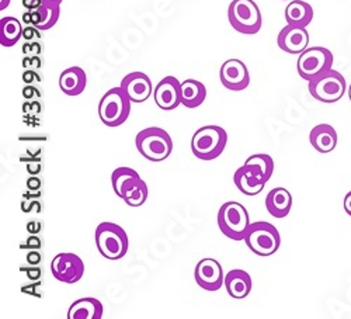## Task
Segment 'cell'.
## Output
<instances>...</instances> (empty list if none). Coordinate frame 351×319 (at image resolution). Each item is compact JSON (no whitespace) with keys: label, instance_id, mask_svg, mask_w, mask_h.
Wrapping results in <instances>:
<instances>
[{"label":"cell","instance_id":"83f0119b","mask_svg":"<svg viewBox=\"0 0 351 319\" xmlns=\"http://www.w3.org/2000/svg\"><path fill=\"white\" fill-rule=\"evenodd\" d=\"M247 165H253L256 166L257 169H260L263 172V175H265L266 180L269 182L273 176L274 173V161L270 155H266V154H257V155H252L246 159Z\"/></svg>","mask_w":351,"mask_h":319},{"label":"cell","instance_id":"f6af8a7d","mask_svg":"<svg viewBox=\"0 0 351 319\" xmlns=\"http://www.w3.org/2000/svg\"><path fill=\"white\" fill-rule=\"evenodd\" d=\"M43 2H47V3H55V5H61L64 0H43Z\"/></svg>","mask_w":351,"mask_h":319},{"label":"cell","instance_id":"e0dca14e","mask_svg":"<svg viewBox=\"0 0 351 319\" xmlns=\"http://www.w3.org/2000/svg\"><path fill=\"white\" fill-rule=\"evenodd\" d=\"M225 287L232 298L243 300L252 293L253 280L247 272L242 269H233L225 276Z\"/></svg>","mask_w":351,"mask_h":319},{"label":"cell","instance_id":"f546056e","mask_svg":"<svg viewBox=\"0 0 351 319\" xmlns=\"http://www.w3.org/2000/svg\"><path fill=\"white\" fill-rule=\"evenodd\" d=\"M43 52V47L37 41H27L23 45V54L25 56H40Z\"/></svg>","mask_w":351,"mask_h":319},{"label":"cell","instance_id":"d590c367","mask_svg":"<svg viewBox=\"0 0 351 319\" xmlns=\"http://www.w3.org/2000/svg\"><path fill=\"white\" fill-rule=\"evenodd\" d=\"M41 186H43V182L40 178L37 176H32L30 179H27V189L28 191H34V193H38L41 190Z\"/></svg>","mask_w":351,"mask_h":319},{"label":"cell","instance_id":"74e56055","mask_svg":"<svg viewBox=\"0 0 351 319\" xmlns=\"http://www.w3.org/2000/svg\"><path fill=\"white\" fill-rule=\"evenodd\" d=\"M41 260H43V256H41L40 252H37V250L28 252V255H27V262H28V265L37 266V265L41 263Z\"/></svg>","mask_w":351,"mask_h":319},{"label":"cell","instance_id":"1f68e13d","mask_svg":"<svg viewBox=\"0 0 351 319\" xmlns=\"http://www.w3.org/2000/svg\"><path fill=\"white\" fill-rule=\"evenodd\" d=\"M23 68L24 69H32V71H37L41 68L43 61L40 56H24L23 58Z\"/></svg>","mask_w":351,"mask_h":319},{"label":"cell","instance_id":"60d3db41","mask_svg":"<svg viewBox=\"0 0 351 319\" xmlns=\"http://www.w3.org/2000/svg\"><path fill=\"white\" fill-rule=\"evenodd\" d=\"M41 162L40 161H36V162H28L27 163V172L30 173V175H38V173L41 172Z\"/></svg>","mask_w":351,"mask_h":319},{"label":"cell","instance_id":"ac0fdd59","mask_svg":"<svg viewBox=\"0 0 351 319\" xmlns=\"http://www.w3.org/2000/svg\"><path fill=\"white\" fill-rule=\"evenodd\" d=\"M312 147L320 154H329L335 151L337 145V132L329 124H319L312 128L309 134Z\"/></svg>","mask_w":351,"mask_h":319},{"label":"cell","instance_id":"5bb4252c","mask_svg":"<svg viewBox=\"0 0 351 319\" xmlns=\"http://www.w3.org/2000/svg\"><path fill=\"white\" fill-rule=\"evenodd\" d=\"M233 182H235L238 190H241L245 196H257L267 185V180L265 175H263V172L256 166L247 163H245L235 172Z\"/></svg>","mask_w":351,"mask_h":319},{"label":"cell","instance_id":"ba28073f","mask_svg":"<svg viewBox=\"0 0 351 319\" xmlns=\"http://www.w3.org/2000/svg\"><path fill=\"white\" fill-rule=\"evenodd\" d=\"M308 89L311 96L322 103H336L344 96L347 83L340 72L330 69L329 72L309 80Z\"/></svg>","mask_w":351,"mask_h":319},{"label":"cell","instance_id":"b9f144b4","mask_svg":"<svg viewBox=\"0 0 351 319\" xmlns=\"http://www.w3.org/2000/svg\"><path fill=\"white\" fill-rule=\"evenodd\" d=\"M343 207H344V211L351 217V191H348L344 197V201H343Z\"/></svg>","mask_w":351,"mask_h":319},{"label":"cell","instance_id":"4316f807","mask_svg":"<svg viewBox=\"0 0 351 319\" xmlns=\"http://www.w3.org/2000/svg\"><path fill=\"white\" fill-rule=\"evenodd\" d=\"M139 173L131 167H117L112 175H111V183H112V190L114 193L119 196L121 198V194H123V187L130 182L134 178H138Z\"/></svg>","mask_w":351,"mask_h":319},{"label":"cell","instance_id":"bcb514c9","mask_svg":"<svg viewBox=\"0 0 351 319\" xmlns=\"http://www.w3.org/2000/svg\"><path fill=\"white\" fill-rule=\"evenodd\" d=\"M348 97H350V102H351V84H350V88H348Z\"/></svg>","mask_w":351,"mask_h":319},{"label":"cell","instance_id":"ffe728a7","mask_svg":"<svg viewBox=\"0 0 351 319\" xmlns=\"http://www.w3.org/2000/svg\"><path fill=\"white\" fill-rule=\"evenodd\" d=\"M266 209L274 218H285L292 209V196L284 187L273 189L266 197Z\"/></svg>","mask_w":351,"mask_h":319},{"label":"cell","instance_id":"52a82bcc","mask_svg":"<svg viewBox=\"0 0 351 319\" xmlns=\"http://www.w3.org/2000/svg\"><path fill=\"white\" fill-rule=\"evenodd\" d=\"M228 20L241 34L253 36L261 28L263 19L258 6L253 0H233L228 8Z\"/></svg>","mask_w":351,"mask_h":319},{"label":"cell","instance_id":"44dd1931","mask_svg":"<svg viewBox=\"0 0 351 319\" xmlns=\"http://www.w3.org/2000/svg\"><path fill=\"white\" fill-rule=\"evenodd\" d=\"M103 312V304L97 298L87 297L80 298L71 305L68 319H101Z\"/></svg>","mask_w":351,"mask_h":319},{"label":"cell","instance_id":"8992f818","mask_svg":"<svg viewBox=\"0 0 351 319\" xmlns=\"http://www.w3.org/2000/svg\"><path fill=\"white\" fill-rule=\"evenodd\" d=\"M245 242L247 248L257 256L267 257L274 255L281 245L278 229L266 221H258L249 225Z\"/></svg>","mask_w":351,"mask_h":319},{"label":"cell","instance_id":"d6986e66","mask_svg":"<svg viewBox=\"0 0 351 319\" xmlns=\"http://www.w3.org/2000/svg\"><path fill=\"white\" fill-rule=\"evenodd\" d=\"M87 86V75L79 67L65 69L60 76V88L68 96H79Z\"/></svg>","mask_w":351,"mask_h":319},{"label":"cell","instance_id":"603a6c76","mask_svg":"<svg viewBox=\"0 0 351 319\" xmlns=\"http://www.w3.org/2000/svg\"><path fill=\"white\" fill-rule=\"evenodd\" d=\"M207 99V89L201 82L187 79L182 83V104L187 108H197Z\"/></svg>","mask_w":351,"mask_h":319},{"label":"cell","instance_id":"6da1fadb","mask_svg":"<svg viewBox=\"0 0 351 319\" xmlns=\"http://www.w3.org/2000/svg\"><path fill=\"white\" fill-rule=\"evenodd\" d=\"M138 152L151 162H162L173 152V141L166 130L149 127L138 132L135 138Z\"/></svg>","mask_w":351,"mask_h":319},{"label":"cell","instance_id":"2e32d148","mask_svg":"<svg viewBox=\"0 0 351 319\" xmlns=\"http://www.w3.org/2000/svg\"><path fill=\"white\" fill-rule=\"evenodd\" d=\"M121 88L132 103H143L152 95V82L143 72L128 73L121 82Z\"/></svg>","mask_w":351,"mask_h":319},{"label":"cell","instance_id":"cb8c5ba5","mask_svg":"<svg viewBox=\"0 0 351 319\" xmlns=\"http://www.w3.org/2000/svg\"><path fill=\"white\" fill-rule=\"evenodd\" d=\"M148 186L141 179V176L134 178L123 187L121 198L130 207H141L148 200Z\"/></svg>","mask_w":351,"mask_h":319},{"label":"cell","instance_id":"e575fe53","mask_svg":"<svg viewBox=\"0 0 351 319\" xmlns=\"http://www.w3.org/2000/svg\"><path fill=\"white\" fill-rule=\"evenodd\" d=\"M23 97L25 100H33L34 97H41V93L33 84H25V88L23 89Z\"/></svg>","mask_w":351,"mask_h":319},{"label":"cell","instance_id":"30bf717a","mask_svg":"<svg viewBox=\"0 0 351 319\" xmlns=\"http://www.w3.org/2000/svg\"><path fill=\"white\" fill-rule=\"evenodd\" d=\"M51 272L58 281L75 284L82 280L84 274V263L77 255L65 252L56 255L52 259Z\"/></svg>","mask_w":351,"mask_h":319},{"label":"cell","instance_id":"3957f363","mask_svg":"<svg viewBox=\"0 0 351 319\" xmlns=\"http://www.w3.org/2000/svg\"><path fill=\"white\" fill-rule=\"evenodd\" d=\"M228 134L219 126H207L195 131L191 139L193 155L201 161H214L226 148Z\"/></svg>","mask_w":351,"mask_h":319},{"label":"cell","instance_id":"5b68a950","mask_svg":"<svg viewBox=\"0 0 351 319\" xmlns=\"http://www.w3.org/2000/svg\"><path fill=\"white\" fill-rule=\"evenodd\" d=\"M249 225V213L241 202L226 201L221 206L218 211V226L226 238L232 241H245Z\"/></svg>","mask_w":351,"mask_h":319},{"label":"cell","instance_id":"ab89813d","mask_svg":"<svg viewBox=\"0 0 351 319\" xmlns=\"http://www.w3.org/2000/svg\"><path fill=\"white\" fill-rule=\"evenodd\" d=\"M23 6L27 10H37L43 6V0H23Z\"/></svg>","mask_w":351,"mask_h":319},{"label":"cell","instance_id":"f1b7e54d","mask_svg":"<svg viewBox=\"0 0 351 319\" xmlns=\"http://www.w3.org/2000/svg\"><path fill=\"white\" fill-rule=\"evenodd\" d=\"M21 211L28 214V213H37L40 214L43 210L41 202L37 198H24V201H21Z\"/></svg>","mask_w":351,"mask_h":319},{"label":"cell","instance_id":"4fadbf2b","mask_svg":"<svg viewBox=\"0 0 351 319\" xmlns=\"http://www.w3.org/2000/svg\"><path fill=\"white\" fill-rule=\"evenodd\" d=\"M155 103L165 111H171L182 104V83L174 76L163 78L154 92Z\"/></svg>","mask_w":351,"mask_h":319},{"label":"cell","instance_id":"484cf974","mask_svg":"<svg viewBox=\"0 0 351 319\" xmlns=\"http://www.w3.org/2000/svg\"><path fill=\"white\" fill-rule=\"evenodd\" d=\"M37 12L40 14V21L36 27L40 28L41 32H45V30L52 28L58 23V20H60L61 5L43 2V6L40 9H37Z\"/></svg>","mask_w":351,"mask_h":319},{"label":"cell","instance_id":"8d00e7d4","mask_svg":"<svg viewBox=\"0 0 351 319\" xmlns=\"http://www.w3.org/2000/svg\"><path fill=\"white\" fill-rule=\"evenodd\" d=\"M23 272H25V274H27V277L30 279V280H33V281H38L40 279H41V276H43V270L40 269V268H37V266H33V268H28V269H21Z\"/></svg>","mask_w":351,"mask_h":319},{"label":"cell","instance_id":"836d02e7","mask_svg":"<svg viewBox=\"0 0 351 319\" xmlns=\"http://www.w3.org/2000/svg\"><path fill=\"white\" fill-rule=\"evenodd\" d=\"M23 82L25 84H34L37 82H41L40 75L37 73V71H32V69H25L23 73Z\"/></svg>","mask_w":351,"mask_h":319},{"label":"cell","instance_id":"d6a6232c","mask_svg":"<svg viewBox=\"0 0 351 319\" xmlns=\"http://www.w3.org/2000/svg\"><path fill=\"white\" fill-rule=\"evenodd\" d=\"M21 248L23 249H30V250H38V249L43 248V241H41L40 237L32 235L30 238L25 241L24 245H21Z\"/></svg>","mask_w":351,"mask_h":319},{"label":"cell","instance_id":"8fae6325","mask_svg":"<svg viewBox=\"0 0 351 319\" xmlns=\"http://www.w3.org/2000/svg\"><path fill=\"white\" fill-rule=\"evenodd\" d=\"M194 279L197 284L202 290H206V292H218L222 284H225L222 266L211 257L199 260L194 270Z\"/></svg>","mask_w":351,"mask_h":319},{"label":"cell","instance_id":"7dc6e473","mask_svg":"<svg viewBox=\"0 0 351 319\" xmlns=\"http://www.w3.org/2000/svg\"><path fill=\"white\" fill-rule=\"evenodd\" d=\"M285 2H288V0H285Z\"/></svg>","mask_w":351,"mask_h":319},{"label":"cell","instance_id":"f35d334b","mask_svg":"<svg viewBox=\"0 0 351 319\" xmlns=\"http://www.w3.org/2000/svg\"><path fill=\"white\" fill-rule=\"evenodd\" d=\"M41 229H43V224H41V222H38V221H30V222L27 224V231H28V234H32V235H37V234H40Z\"/></svg>","mask_w":351,"mask_h":319},{"label":"cell","instance_id":"7a4b0ae2","mask_svg":"<svg viewBox=\"0 0 351 319\" xmlns=\"http://www.w3.org/2000/svg\"><path fill=\"white\" fill-rule=\"evenodd\" d=\"M96 246L100 255L108 260L123 259L130 248L127 232L114 222H101L96 228Z\"/></svg>","mask_w":351,"mask_h":319},{"label":"cell","instance_id":"9c48e42d","mask_svg":"<svg viewBox=\"0 0 351 319\" xmlns=\"http://www.w3.org/2000/svg\"><path fill=\"white\" fill-rule=\"evenodd\" d=\"M333 67V54L325 47H311L300 54L297 69L302 79L312 80L329 72Z\"/></svg>","mask_w":351,"mask_h":319},{"label":"cell","instance_id":"277c9868","mask_svg":"<svg viewBox=\"0 0 351 319\" xmlns=\"http://www.w3.org/2000/svg\"><path fill=\"white\" fill-rule=\"evenodd\" d=\"M131 100L123 88L110 89L100 100L99 104V117L101 123L107 127H120L123 126L131 113Z\"/></svg>","mask_w":351,"mask_h":319},{"label":"cell","instance_id":"7402d4cb","mask_svg":"<svg viewBox=\"0 0 351 319\" xmlns=\"http://www.w3.org/2000/svg\"><path fill=\"white\" fill-rule=\"evenodd\" d=\"M287 24L297 27H308L313 20V9L304 0H292L285 9Z\"/></svg>","mask_w":351,"mask_h":319},{"label":"cell","instance_id":"7c38bea8","mask_svg":"<svg viewBox=\"0 0 351 319\" xmlns=\"http://www.w3.org/2000/svg\"><path fill=\"white\" fill-rule=\"evenodd\" d=\"M219 79L226 89L232 92H242L250 83L247 67L241 60H228L219 71Z\"/></svg>","mask_w":351,"mask_h":319},{"label":"cell","instance_id":"4dcf8cb0","mask_svg":"<svg viewBox=\"0 0 351 319\" xmlns=\"http://www.w3.org/2000/svg\"><path fill=\"white\" fill-rule=\"evenodd\" d=\"M41 30L37 28L36 25H27L25 28H23V38L25 41H37L41 38Z\"/></svg>","mask_w":351,"mask_h":319},{"label":"cell","instance_id":"d4e9b609","mask_svg":"<svg viewBox=\"0 0 351 319\" xmlns=\"http://www.w3.org/2000/svg\"><path fill=\"white\" fill-rule=\"evenodd\" d=\"M23 37V25L16 17L0 19V44L2 47H13Z\"/></svg>","mask_w":351,"mask_h":319},{"label":"cell","instance_id":"7bdbcfd3","mask_svg":"<svg viewBox=\"0 0 351 319\" xmlns=\"http://www.w3.org/2000/svg\"><path fill=\"white\" fill-rule=\"evenodd\" d=\"M23 21H24L27 25H32V13H30V10H28L27 13L23 14Z\"/></svg>","mask_w":351,"mask_h":319},{"label":"cell","instance_id":"9a60e30c","mask_svg":"<svg viewBox=\"0 0 351 319\" xmlns=\"http://www.w3.org/2000/svg\"><path fill=\"white\" fill-rule=\"evenodd\" d=\"M277 44L287 54H302L309 45V33L306 32V27L287 24L278 34Z\"/></svg>","mask_w":351,"mask_h":319},{"label":"cell","instance_id":"ee69618b","mask_svg":"<svg viewBox=\"0 0 351 319\" xmlns=\"http://www.w3.org/2000/svg\"><path fill=\"white\" fill-rule=\"evenodd\" d=\"M10 5V0H0V10H5Z\"/></svg>","mask_w":351,"mask_h":319}]
</instances>
